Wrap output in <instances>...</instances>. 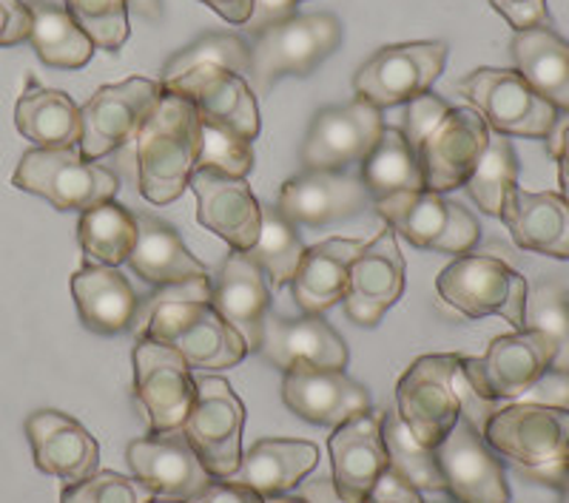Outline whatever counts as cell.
<instances>
[{"label":"cell","mask_w":569,"mask_h":503,"mask_svg":"<svg viewBox=\"0 0 569 503\" xmlns=\"http://www.w3.org/2000/svg\"><path fill=\"white\" fill-rule=\"evenodd\" d=\"M373 197L359 177H348L342 171H305L293 177L279 191V211L293 225L322 228L328 222L348 220Z\"/></svg>","instance_id":"obj_25"},{"label":"cell","mask_w":569,"mask_h":503,"mask_svg":"<svg viewBox=\"0 0 569 503\" xmlns=\"http://www.w3.org/2000/svg\"><path fill=\"white\" fill-rule=\"evenodd\" d=\"M333 486L348 503H365L368 492L388 470V446H385V410H362L350 415L328 441Z\"/></svg>","instance_id":"obj_19"},{"label":"cell","mask_w":569,"mask_h":503,"mask_svg":"<svg viewBox=\"0 0 569 503\" xmlns=\"http://www.w3.org/2000/svg\"><path fill=\"white\" fill-rule=\"evenodd\" d=\"M27 439L32 444L34 466L46 475L78 484L98 472L100 444L71 415L58 410H38L27 419Z\"/></svg>","instance_id":"obj_26"},{"label":"cell","mask_w":569,"mask_h":503,"mask_svg":"<svg viewBox=\"0 0 569 503\" xmlns=\"http://www.w3.org/2000/svg\"><path fill=\"white\" fill-rule=\"evenodd\" d=\"M490 450L536 484L561 490L569 477V406L516 401L481 430Z\"/></svg>","instance_id":"obj_2"},{"label":"cell","mask_w":569,"mask_h":503,"mask_svg":"<svg viewBox=\"0 0 569 503\" xmlns=\"http://www.w3.org/2000/svg\"><path fill=\"white\" fill-rule=\"evenodd\" d=\"M385 446H388V470L405 477L421 495L425 492L447 495L445 477L436 464V452L413 439V433L405 426L396 410H385Z\"/></svg>","instance_id":"obj_39"},{"label":"cell","mask_w":569,"mask_h":503,"mask_svg":"<svg viewBox=\"0 0 569 503\" xmlns=\"http://www.w3.org/2000/svg\"><path fill=\"white\" fill-rule=\"evenodd\" d=\"M213 310L246 339L248 350L259 353L262 330L271 313V282L246 251H231L220 273L211 279Z\"/></svg>","instance_id":"obj_24"},{"label":"cell","mask_w":569,"mask_h":503,"mask_svg":"<svg viewBox=\"0 0 569 503\" xmlns=\"http://www.w3.org/2000/svg\"><path fill=\"white\" fill-rule=\"evenodd\" d=\"M556 348L536 330L496 335L487 344L485 355L467 359L461 355V375L479 399L498 404L516 401L530 393L543 375L550 373Z\"/></svg>","instance_id":"obj_9"},{"label":"cell","mask_w":569,"mask_h":503,"mask_svg":"<svg viewBox=\"0 0 569 503\" xmlns=\"http://www.w3.org/2000/svg\"><path fill=\"white\" fill-rule=\"evenodd\" d=\"M547 149H550L552 157L567 154L569 151V120L567 123H561V117H558V125H556V131L550 134V140H547Z\"/></svg>","instance_id":"obj_54"},{"label":"cell","mask_w":569,"mask_h":503,"mask_svg":"<svg viewBox=\"0 0 569 503\" xmlns=\"http://www.w3.org/2000/svg\"><path fill=\"white\" fill-rule=\"evenodd\" d=\"M385 131L382 111L356 98L313 117L302 145L305 171H342L362 162Z\"/></svg>","instance_id":"obj_15"},{"label":"cell","mask_w":569,"mask_h":503,"mask_svg":"<svg viewBox=\"0 0 569 503\" xmlns=\"http://www.w3.org/2000/svg\"><path fill=\"white\" fill-rule=\"evenodd\" d=\"M32 32V12L23 0H0V49L29 40Z\"/></svg>","instance_id":"obj_48"},{"label":"cell","mask_w":569,"mask_h":503,"mask_svg":"<svg viewBox=\"0 0 569 503\" xmlns=\"http://www.w3.org/2000/svg\"><path fill=\"white\" fill-rule=\"evenodd\" d=\"M362 174L368 194L373 200H382L390 194H405V191H425V174H421L419 154L401 134V129L385 125L382 137L376 142L370 154L362 162Z\"/></svg>","instance_id":"obj_36"},{"label":"cell","mask_w":569,"mask_h":503,"mask_svg":"<svg viewBox=\"0 0 569 503\" xmlns=\"http://www.w3.org/2000/svg\"><path fill=\"white\" fill-rule=\"evenodd\" d=\"M501 18L512 27V32H525L536 27H552L547 0H490Z\"/></svg>","instance_id":"obj_47"},{"label":"cell","mask_w":569,"mask_h":503,"mask_svg":"<svg viewBox=\"0 0 569 503\" xmlns=\"http://www.w3.org/2000/svg\"><path fill=\"white\" fill-rule=\"evenodd\" d=\"M362 242L356 239H325L319 245L305 248L297 273L291 279V293L302 313L322 316L325 310L339 304L348 293V271Z\"/></svg>","instance_id":"obj_31"},{"label":"cell","mask_w":569,"mask_h":503,"mask_svg":"<svg viewBox=\"0 0 569 503\" xmlns=\"http://www.w3.org/2000/svg\"><path fill=\"white\" fill-rule=\"evenodd\" d=\"M66 9L100 52H120L131 38L126 0H66Z\"/></svg>","instance_id":"obj_43"},{"label":"cell","mask_w":569,"mask_h":503,"mask_svg":"<svg viewBox=\"0 0 569 503\" xmlns=\"http://www.w3.org/2000/svg\"><path fill=\"white\" fill-rule=\"evenodd\" d=\"M32 32L29 43L38 52V58L52 69H83L94 58V43L89 34L74 23L69 9L49 3V0H32Z\"/></svg>","instance_id":"obj_35"},{"label":"cell","mask_w":569,"mask_h":503,"mask_svg":"<svg viewBox=\"0 0 569 503\" xmlns=\"http://www.w3.org/2000/svg\"><path fill=\"white\" fill-rule=\"evenodd\" d=\"M365 503H425V497L405 477L396 475L393 470H385L373 484V490L368 492Z\"/></svg>","instance_id":"obj_49"},{"label":"cell","mask_w":569,"mask_h":503,"mask_svg":"<svg viewBox=\"0 0 569 503\" xmlns=\"http://www.w3.org/2000/svg\"><path fill=\"white\" fill-rule=\"evenodd\" d=\"M459 91L496 134L550 140L561 117L516 69H476L461 80Z\"/></svg>","instance_id":"obj_8"},{"label":"cell","mask_w":569,"mask_h":503,"mask_svg":"<svg viewBox=\"0 0 569 503\" xmlns=\"http://www.w3.org/2000/svg\"><path fill=\"white\" fill-rule=\"evenodd\" d=\"M293 225L277 205H262V225H259V237L253 242L248 256L266 271L271 288H282L291 284L293 273H297L299 259L305 253V242Z\"/></svg>","instance_id":"obj_38"},{"label":"cell","mask_w":569,"mask_h":503,"mask_svg":"<svg viewBox=\"0 0 569 503\" xmlns=\"http://www.w3.org/2000/svg\"><path fill=\"white\" fill-rule=\"evenodd\" d=\"M211 12L220 14L222 20L233 23V27H246L251 18V0H202Z\"/></svg>","instance_id":"obj_52"},{"label":"cell","mask_w":569,"mask_h":503,"mask_svg":"<svg viewBox=\"0 0 569 503\" xmlns=\"http://www.w3.org/2000/svg\"><path fill=\"white\" fill-rule=\"evenodd\" d=\"M14 125L34 149H71L80 145L83 137V120L74 100L66 91L46 89L34 80H29L14 105Z\"/></svg>","instance_id":"obj_34"},{"label":"cell","mask_w":569,"mask_h":503,"mask_svg":"<svg viewBox=\"0 0 569 503\" xmlns=\"http://www.w3.org/2000/svg\"><path fill=\"white\" fill-rule=\"evenodd\" d=\"M78 242L94 265H123L137 245V217L114 200L100 202L80 213Z\"/></svg>","instance_id":"obj_37"},{"label":"cell","mask_w":569,"mask_h":503,"mask_svg":"<svg viewBox=\"0 0 569 503\" xmlns=\"http://www.w3.org/2000/svg\"><path fill=\"white\" fill-rule=\"evenodd\" d=\"M490 140V125L476 109H450L439 129L421 142L419 154L425 191L447 194L465 188Z\"/></svg>","instance_id":"obj_18"},{"label":"cell","mask_w":569,"mask_h":503,"mask_svg":"<svg viewBox=\"0 0 569 503\" xmlns=\"http://www.w3.org/2000/svg\"><path fill=\"white\" fill-rule=\"evenodd\" d=\"M317 464L319 450L311 441L266 439L242 455L240 470L226 481L248 486L259 497H277L297 490Z\"/></svg>","instance_id":"obj_29"},{"label":"cell","mask_w":569,"mask_h":503,"mask_svg":"<svg viewBox=\"0 0 569 503\" xmlns=\"http://www.w3.org/2000/svg\"><path fill=\"white\" fill-rule=\"evenodd\" d=\"M558 492H561V503H569V477H567V484H563Z\"/></svg>","instance_id":"obj_57"},{"label":"cell","mask_w":569,"mask_h":503,"mask_svg":"<svg viewBox=\"0 0 569 503\" xmlns=\"http://www.w3.org/2000/svg\"><path fill=\"white\" fill-rule=\"evenodd\" d=\"M512 185H518V157L512 142L505 134L490 131L487 149L479 165L467 180V194L490 217H501V205Z\"/></svg>","instance_id":"obj_40"},{"label":"cell","mask_w":569,"mask_h":503,"mask_svg":"<svg viewBox=\"0 0 569 503\" xmlns=\"http://www.w3.org/2000/svg\"><path fill=\"white\" fill-rule=\"evenodd\" d=\"M137 339H151L177 350L188 368L228 370L246 359L242 339L211 302H160L140 304L134 322Z\"/></svg>","instance_id":"obj_3"},{"label":"cell","mask_w":569,"mask_h":503,"mask_svg":"<svg viewBox=\"0 0 569 503\" xmlns=\"http://www.w3.org/2000/svg\"><path fill=\"white\" fill-rule=\"evenodd\" d=\"M459 359L461 355L453 353L421 355L396 384V413L427 450H436L461 415L456 393Z\"/></svg>","instance_id":"obj_10"},{"label":"cell","mask_w":569,"mask_h":503,"mask_svg":"<svg viewBox=\"0 0 569 503\" xmlns=\"http://www.w3.org/2000/svg\"><path fill=\"white\" fill-rule=\"evenodd\" d=\"M188 503H266V497H259L253 490L233 484V481H217L213 477L211 484Z\"/></svg>","instance_id":"obj_51"},{"label":"cell","mask_w":569,"mask_h":503,"mask_svg":"<svg viewBox=\"0 0 569 503\" xmlns=\"http://www.w3.org/2000/svg\"><path fill=\"white\" fill-rule=\"evenodd\" d=\"M131 472L154 497L169 501H191L200 495L213 477L197 459V452L186 441L182 430L171 433H151L146 439L131 441L126 450Z\"/></svg>","instance_id":"obj_21"},{"label":"cell","mask_w":569,"mask_h":503,"mask_svg":"<svg viewBox=\"0 0 569 503\" xmlns=\"http://www.w3.org/2000/svg\"><path fill=\"white\" fill-rule=\"evenodd\" d=\"M160 98V80L129 78L123 83L100 85L89 103L80 109V120H83L80 154L91 162H100L134 142L137 131L149 120Z\"/></svg>","instance_id":"obj_13"},{"label":"cell","mask_w":569,"mask_h":503,"mask_svg":"<svg viewBox=\"0 0 569 503\" xmlns=\"http://www.w3.org/2000/svg\"><path fill=\"white\" fill-rule=\"evenodd\" d=\"M405 276L408 265L399 251V237L393 228H385L350 262L348 293L342 299L348 316L362 328H376L405 293Z\"/></svg>","instance_id":"obj_17"},{"label":"cell","mask_w":569,"mask_h":503,"mask_svg":"<svg viewBox=\"0 0 569 503\" xmlns=\"http://www.w3.org/2000/svg\"><path fill=\"white\" fill-rule=\"evenodd\" d=\"M282 401L293 415L317 426H339L370 406V393L345 370L293 362L282 370Z\"/></svg>","instance_id":"obj_22"},{"label":"cell","mask_w":569,"mask_h":503,"mask_svg":"<svg viewBox=\"0 0 569 503\" xmlns=\"http://www.w3.org/2000/svg\"><path fill=\"white\" fill-rule=\"evenodd\" d=\"M12 185L27 194L43 197L58 211H89L100 202L114 200L120 180L111 168L91 162L71 149H32L20 157Z\"/></svg>","instance_id":"obj_5"},{"label":"cell","mask_w":569,"mask_h":503,"mask_svg":"<svg viewBox=\"0 0 569 503\" xmlns=\"http://www.w3.org/2000/svg\"><path fill=\"white\" fill-rule=\"evenodd\" d=\"M445 40L385 46L353 74L356 98L368 100L379 111L410 103L433 89L447 63Z\"/></svg>","instance_id":"obj_12"},{"label":"cell","mask_w":569,"mask_h":503,"mask_svg":"<svg viewBox=\"0 0 569 503\" xmlns=\"http://www.w3.org/2000/svg\"><path fill=\"white\" fill-rule=\"evenodd\" d=\"M134 399L151 433L182 430L197 399V379L177 350L151 339H137Z\"/></svg>","instance_id":"obj_14"},{"label":"cell","mask_w":569,"mask_h":503,"mask_svg":"<svg viewBox=\"0 0 569 503\" xmlns=\"http://www.w3.org/2000/svg\"><path fill=\"white\" fill-rule=\"evenodd\" d=\"M433 452L447 495L461 503H510L505 466L470 419L459 415L453 430Z\"/></svg>","instance_id":"obj_16"},{"label":"cell","mask_w":569,"mask_h":503,"mask_svg":"<svg viewBox=\"0 0 569 503\" xmlns=\"http://www.w3.org/2000/svg\"><path fill=\"white\" fill-rule=\"evenodd\" d=\"M71 296L83 324L94 333L117 335L134 330L140 299L117 268L83 265L71 276Z\"/></svg>","instance_id":"obj_30"},{"label":"cell","mask_w":569,"mask_h":503,"mask_svg":"<svg viewBox=\"0 0 569 503\" xmlns=\"http://www.w3.org/2000/svg\"><path fill=\"white\" fill-rule=\"evenodd\" d=\"M134 217L137 245L129 256V265L142 282H149L151 288H169L186 279L208 276V268L182 245L174 225L157 220L151 213H134Z\"/></svg>","instance_id":"obj_33"},{"label":"cell","mask_w":569,"mask_h":503,"mask_svg":"<svg viewBox=\"0 0 569 503\" xmlns=\"http://www.w3.org/2000/svg\"><path fill=\"white\" fill-rule=\"evenodd\" d=\"M197 66H222V69H231L246 78L248 69H251V46L240 34L231 32L202 34V38H197L194 43H188L186 49H180L166 63L160 83H169V80L180 78V74L197 69Z\"/></svg>","instance_id":"obj_42"},{"label":"cell","mask_w":569,"mask_h":503,"mask_svg":"<svg viewBox=\"0 0 569 503\" xmlns=\"http://www.w3.org/2000/svg\"><path fill=\"white\" fill-rule=\"evenodd\" d=\"M342 43V23L328 12L291 14L251 34V89L266 94L282 78H308Z\"/></svg>","instance_id":"obj_4"},{"label":"cell","mask_w":569,"mask_h":503,"mask_svg":"<svg viewBox=\"0 0 569 503\" xmlns=\"http://www.w3.org/2000/svg\"><path fill=\"white\" fill-rule=\"evenodd\" d=\"M259 355L277 370H288L293 362L345 370L350 359L342 335L330 328L322 316H313V313H302V316L293 319L268 313Z\"/></svg>","instance_id":"obj_27"},{"label":"cell","mask_w":569,"mask_h":503,"mask_svg":"<svg viewBox=\"0 0 569 503\" xmlns=\"http://www.w3.org/2000/svg\"><path fill=\"white\" fill-rule=\"evenodd\" d=\"M151 503H186V501H169V497H154Z\"/></svg>","instance_id":"obj_59"},{"label":"cell","mask_w":569,"mask_h":503,"mask_svg":"<svg viewBox=\"0 0 569 503\" xmlns=\"http://www.w3.org/2000/svg\"><path fill=\"white\" fill-rule=\"evenodd\" d=\"M518 248L552 259H569V202L561 194H530L512 185L501 217Z\"/></svg>","instance_id":"obj_28"},{"label":"cell","mask_w":569,"mask_h":503,"mask_svg":"<svg viewBox=\"0 0 569 503\" xmlns=\"http://www.w3.org/2000/svg\"><path fill=\"white\" fill-rule=\"evenodd\" d=\"M162 91L194 105L202 120L237 131L246 140L259 134L257 91L242 74L222 66H197L180 78L162 83Z\"/></svg>","instance_id":"obj_20"},{"label":"cell","mask_w":569,"mask_h":503,"mask_svg":"<svg viewBox=\"0 0 569 503\" xmlns=\"http://www.w3.org/2000/svg\"><path fill=\"white\" fill-rule=\"evenodd\" d=\"M558 160V182H561V197L569 202V151L556 157Z\"/></svg>","instance_id":"obj_55"},{"label":"cell","mask_w":569,"mask_h":503,"mask_svg":"<svg viewBox=\"0 0 569 503\" xmlns=\"http://www.w3.org/2000/svg\"><path fill=\"white\" fill-rule=\"evenodd\" d=\"M151 495L137 477L120 472H94L60 492V503H151Z\"/></svg>","instance_id":"obj_45"},{"label":"cell","mask_w":569,"mask_h":503,"mask_svg":"<svg viewBox=\"0 0 569 503\" xmlns=\"http://www.w3.org/2000/svg\"><path fill=\"white\" fill-rule=\"evenodd\" d=\"M376 213L393 228L396 237L408 239L413 248L436 253H465L476 251L481 239L479 220L461 202L447 200L436 191H405L373 200Z\"/></svg>","instance_id":"obj_7"},{"label":"cell","mask_w":569,"mask_h":503,"mask_svg":"<svg viewBox=\"0 0 569 503\" xmlns=\"http://www.w3.org/2000/svg\"><path fill=\"white\" fill-rule=\"evenodd\" d=\"M242 433H246V404L220 375L197 379V399L191 404L182 435L197 452V459L217 481H226L242 464Z\"/></svg>","instance_id":"obj_11"},{"label":"cell","mask_w":569,"mask_h":503,"mask_svg":"<svg viewBox=\"0 0 569 503\" xmlns=\"http://www.w3.org/2000/svg\"><path fill=\"white\" fill-rule=\"evenodd\" d=\"M251 18H248V23L242 27L248 38L262 32V29L273 27L279 20H288L291 14H297V7L302 0H251Z\"/></svg>","instance_id":"obj_50"},{"label":"cell","mask_w":569,"mask_h":503,"mask_svg":"<svg viewBox=\"0 0 569 503\" xmlns=\"http://www.w3.org/2000/svg\"><path fill=\"white\" fill-rule=\"evenodd\" d=\"M197 168L228 177H248L253 168L251 140L226 129V125H217L200 117V157H197Z\"/></svg>","instance_id":"obj_44"},{"label":"cell","mask_w":569,"mask_h":503,"mask_svg":"<svg viewBox=\"0 0 569 503\" xmlns=\"http://www.w3.org/2000/svg\"><path fill=\"white\" fill-rule=\"evenodd\" d=\"M436 291L465 319L501 316L516 330H525L530 284L501 259L481 253L456 256L436 276Z\"/></svg>","instance_id":"obj_6"},{"label":"cell","mask_w":569,"mask_h":503,"mask_svg":"<svg viewBox=\"0 0 569 503\" xmlns=\"http://www.w3.org/2000/svg\"><path fill=\"white\" fill-rule=\"evenodd\" d=\"M525 330H536L556 348L550 373L569 375V316L567 291L556 279H543L532 291H527Z\"/></svg>","instance_id":"obj_41"},{"label":"cell","mask_w":569,"mask_h":503,"mask_svg":"<svg viewBox=\"0 0 569 503\" xmlns=\"http://www.w3.org/2000/svg\"><path fill=\"white\" fill-rule=\"evenodd\" d=\"M447 111H450V103H447V100L436 98L430 91H427V94H419V98H413L410 103H405V125H401V134L408 137L410 145L419 151L421 142L439 129L441 120L447 117Z\"/></svg>","instance_id":"obj_46"},{"label":"cell","mask_w":569,"mask_h":503,"mask_svg":"<svg viewBox=\"0 0 569 503\" xmlns=\"http://www.w3.org/2000/svg\"><path fill=\"white\" fill-rule=\"evenodd\" d=\"M430 503H461V501H456L453 495H445V497H436V501H430Z\"/></svg>","instance_id":"obj_58"},{"label":"cell","mask_w":569,"mask_h":503,"mask_svg":"<svg viewBox=\"0 0 569 503\" xmlns=\"http://www.w3.org/2000/svg\"><path fill=\"white\" fill-rule=\"evenodd\" d=\"M188 188L197 197V222L226 239L231 251H251L262 225V205L246 177H228L197 168Z\"/></svg>","instance_id":"obj_23"},{"label":"cell","mask_w":569,"mask_h":503,"mask_svg":"<svg viewBox=\"0 0 569 503\" xmlns=\"http://www.w3.org/2000/svg\"><path fill=\"white\" fill-rule=\"evenodd\" d=\"M299 486H302L299 495L308 503H348L342 501V495H339L330 477H313V481H302Z\"/></svg>","instance_id":"obj_53"},{"label":"cell","mask_w":569,"mask_h":503,"mask_svg":"<svg viewBox=\"0 0 569 503\" xmlns=\"http://www.w3.org/2000/svg\"><path fill=\"white\" fill-rule=\"evenodd\" d=\"M516 71L536 94L569 114V43L552 27L516 32L510 40Z\"/></svg>","instance_id":"obj_32"},{"label":"cell","mask_w":569,"mask_h":503,"mask_svg":"<svg viewBox=\"0 0 569 503\" xmlns=\"http://www.w3.org/2000/svg\"><path fill=\"white\" fill-rule=\"evenodd\" d=\"M567 316H569V293H567Z\"/></svg>","instance_id":"obj_60"},{"label":"cell","mask_w":569,"mask_h":503,"mask_svg":"<svg viewBox=\"0 0 569 503\" xmlns=\"http://www.w3.org/2000/svg\"><path fill=\"white\" fill-rule=\"evenodd\" d=\"M200 157V114L188 100L162 91L160 103L134 137L137 188L151 205L186 194Z\"/></svg>","instance_id":"obj_1"},{"label":"cell","mask_w":569,"mask_h":503,"mask_svg":"<svg viewBox=\"0 0 569 503\" xmlns=\"http://www.w3.org/2000/svg\"><path fill=\"white\" fill-rule=\"evenodd\" d=\"M266 503H308V501H305V497H302V495H291V492H288V495L266 497Z\"/></svg>","instance_id":"obj_56"}]
</instances>
